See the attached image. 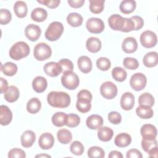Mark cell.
<instances>
[{
	"mask_svg": "<svg viewBox=\"0 0 158 158\" xmlns=\"http://www.w3.org/2000/svg\"><path fill=\"white\" fill-rule=\"evenodd\" d=\"M102 44L100 40L96 37H90L86 42V47L87 49L93 53H96L99 51L101 49Z\"/></svg>",
	"mask_w": 158,
	"mask_h": 158,
	"instance_id": "d4e9b609",
	"label": "cell"
},
{
	"mask_svg": "<svg viewBox=\"0 0 158 158\" xmlns=\"http://www.w3.org/2000/svg\"><path fill=\"white\" fill-rule=\"evenodd\" d=\"M20 96L19 90L15 86H10L7 90L4 93V98L6 101L9 102H14L16 101Z\"/></svg>",
	"mask_w": 158,
	"mask_h": 158,
	"instance_id": "484cf974",
	"label": "cell"
},
{
	"mask_svg": "<svg viewBox=\"0 0 158 158\" xmlns=\"http://www.w3.org/2000/svg\"><path fill=\"white\" fill-rule=\"evenodd\" d=\"M126 157L127 158H142L143 156L138 149H131L127 152Z\"/></svg>",
	"mask_w": 158,
	"mask_h": 158,
	"instance_id": "f5cc1de1",
	"label": "cell"
},
{
	"mask_svg": "<svg viewBox=\"0 0 158 158\" xmlns=\"http://www.w3.org/2000/svg\"><path fill=\"white\" fill-rule=\"evenodd\" d=\"M109 158H122L123 155L120 151H112L109 154Z\"/></svg>",
	"mask_w": 158,
	"mask_h": 158,
	"instance_id": "9f6ffc18",
	"label": "cell"
},
{
	"mask_svg": "<svg viewBox=\"0 0 158 158\" xmlns=\"http://www.w3.org/2000/svg\"><path fill=\"white\" fill-rule=\"evenodd\" d=\"M84 149H85L83 144L78 141H75L72 142L70 146V152L76 156H81L83 154Z\"/></svg>",
	"mask_w": 158,
	"mask_h": 158,
	"instance_id": "7bdbcfd3",
	"label": "cell"
},
{
	"mask_svg": "<svg viewBox=\"0 0 158 158\" xmlns=\"http://www.w3.org/2000/svg\"><path fill=\"white\" fill-rule=\"evenodd\" d=\"M122 48L125 53L131 54L135 52L138 48V43L136 39L131 36L127 37L122 42Z\"/></svg>",
	"mask_w": 158,
	"mask_h": 158,
	"instance_id": "2e32d148",
	"label": "cell"
},
{
	"mask_svg": "<svg viewBox=\"0 0 158 158\" xmlns=\"http://www.w3.org/2000/svg\"><path fill=\"white\" fill-rule=\"evenodd\" d=\"M12 19V14L7 9H1L0 10V23L6 25L9 23Z\"/></svg>",
	"mask_w": 158,
	"mask_h": 158,
	"instance_id": "bcb514c9",
	"label": "cell"
},
{
	"mask_svg": "<svg viewBox=\"0 0 158 158\" xmlns=\"http://www.w3.org/2000/svg\"><path fill=\"white\" fill-rule=\"evenodd\" d=\"M125 22V17L118 14H113L108 19L109 27L114 30L122 31Z\"/></svg>",
	"mask_w": 158,
	"mask_h": 158,
	"instance_id": "8fae6325",
	"label": "cell"
},
{
	"mask_svg": "<svg viewBox=\"0 0 158 158\" xmlns=\"http://www.w3.org/2000/svg\"><path fill=\"white\" fill-rule=\"evenodd\" d=\"M0 90L1 93H4L8 89V83L6 79L2 77L0 78Z\"/></svg>",
	"mask_w": 158,
	"mask_h": 158,
	"instance_id": "11a10c76",
	"label": "cell"
},
{
	"mask_svg": "<svg viewBox=\"0 0 158 158\" xmlns=\"http://www.w3.org/2000/svg\"><path fill=\"white\" fill-rule=\"evenodd\" d=\"M149 156L151 157H155L157 158V154H158V148L157 146L154 147L153 148H152L149 152Z\"/></svg>",
	"mask_w": 158,
	"mask_h": 158,
	"instance_id": "6f0895ef",
	"label": "cell"
},
{
	"mask_svg": "<svg viewBox=\"0 0 158 158\" xmlns=\"http://www.w3.org/2000/svg\"><path fill=\"white\" fill-rule=\"evenodd\" d=\"M36 140L35 133L31 130L25 131L21 136L20 141L21 144L24 148L31 147Z\"/></svg>",
	"mask_w": 158,
	"mask_h": 158,
	"instance_id": "ffe728a7",
	"label": "cell"
},
{
	"mask_svg": "<svg viewBox=\"0 0 158 158\" xmlns=\"http://www.w3.org/2000/svg\"><path fill=\"white\" fill-rule=\"evenodd\" d=\"M14 11L16 16L19 18L26 17L28 12L27 4L22 1H17L14 5Z\"/></svg>",
	"mask_w": 158,
	"mask_h": 158,
	"instance_id": "4316f807",
	"label": "cell"
},
{
	"mask_svg": "<svg viewBox=\"0 0 158 158\" xmlns=\"http://www.w3.org/2000/svg\"><path fill=\"white\" fill-rule=\"evenodd\" d=\"M57 138L60 143L67 144L72 141V134L69 130L62 128L58 130L57 133Z\"/></svg>",
	"mask_w": 158,
	"mask_h": 158,
	"instance_id": "d6a6232c",
	"label": "cell"
},
{
	"mask_svg": "<svg viewBox=\"0 0 158 158\" xmlns=\"http://www.w3.org/2000/svg\"><path fill=\"white\" fill-rule=\"evenodd\" d=\"M117 87L112 81L104 82L100 86V93L103 98L107 99H114L117 94Z\"/></svg>",
	"mask_w": 158,
	"mask_h": 158,
	"instance_id": "52a82bcc",
	"label": "cell"
},
{
	"mask_svg": "<svg viewBox=\"0 0 158 158\" xmlns=\"http://www.w3.org/2000/svg\"><path fill=\"white\" fill-rule=\"evenodd\" d=\"M48 17L47 11L41 7L34 9L31 13V18L33 20L37 22H42Z\"/></svg>",
	"mask_w": 158,
	"mask_h": 158,
	"instance_id": "f1b7e54d",
	"label": "cell"
},
{
	"mask_svg": "<svg viewBox=\"0 0 158 158\" xmlns=\"http://www.w3.org/2000/svg\"><path fill=\"white\" fill-rule=\"evenodd\" d=\"M67 23L73 27H77L81 25L83 19V17L78 13L72 12L70 13L66 18Z\"/></svg>",
	"mask_w": 158,
	"mask_h": 158,
	"instance_id": "4dcf8cb0",
	"label": "cell"
},
{
	"mask_svg": "<svg viewBox=\"0 0 158 158\" xmlns=\"http://www.w3.org/2000/svg\"><path fill=\"white\" fill-rule=\"evenodd\" d=\"M120 104L121 107L125 110L132 109L135 105V96L130 92L123 93L120 98Z\"/></svg>",
	"mask_w": 158,
	"mask_h": 158,
	"instance_id": "9a60e30c",
	"label": "cell"
},
{
	"mask_svg": "<svg viewBox=\"0 0 158 158\" xmlns=\"http://www.w3.org/2000/svg\"><path fill=\"white\" fill-rule=\"evenodd\" d=\"M135 24V30H140L144 25V21L142 17L138 15H135L130 17Z\"/></svg>",
	"mask_w": 158,
	"mask_h": 158,
	"instance_id": "816d5d0a",
	"label": "cell"
},
{
	"mask_svg": "<svg viewBox=\"0 0 158 158\" xmlns=\"http://www.w3.org/2000/svg\"><path fill=\"white\" fill-rule=\"evenodd\" d=\"M41 102L37 98H32L27 104V110L30 114H36L40 111Z\"/></svg>",
	"mask_w": 158,
	"mask_h": 158,
	"instance_id": "836d02e7",
	"label": "cell"
},
{
	"mask_svg": "<svg viewBox=\"0 0 158 158\" xmlns=\"http://www.w3.org/2000/svg\"><path fill=\"white\" fill-rule=\"evenodd\" d=\"M86 124L91 130H98L103 124V118L101 115L93 114L87 118Z\"/></svg>",
	"mask_w": 158,
	"mask_h": 158,
	"instance_id": "d6986e66",
	"label": "cell"
},
{
	"mask_svg": "<svg viewBox=\"0 0 158 158\" xmlns=\"http://www.w3.org/2000/svg\"><path fill=\"white\" fill-rule=\"evenodd\" d=\"M157 38L156 34L151 30L143 31L140 35V43L146 48H151L157 44Z\"/></svg>",
	"mask_w": 158,
	"mask_h": 158,
	"instance_id": "ba28073f",
	"label": "cell"
},
{
	"mask_svg": "<svg viewBox=\"0 0 158 158\" xmlns=\"http://www.w3.org/2000/svg\"><path fill=\"white\" fill-rule=\"evenodd\" d=\"M40 4H42L48 8L55 9L58 7L60 3V0H43V1H37Z\"/></svg>",
	"mask_w": 158,
	"mask_h": 158,
	"instance_id": "f907efd6",
	"label": "cell"
},
{
	"mask_svg": "<svg viewBox=\"0 0 158 158\" xmlns=\"http://www.w3.org/2000/svg\"><path fill=\"white\" fill-rule=\"evenodd\" d=\"M156 146H157V141L156 138L155 139L143 138L141 140L142 149L148 153L152 148Z\"/></svg>",
	"mask_w": 158,
	"mask_h": 158,
	"instance_id": "b9f144b4",
	"label": "cell"
},
{
	"mask_svg": "<svg viewBox=\"0 0 158 158\" xmlns=\"http://www.w3.org/2000/svg\"><path fill=\"white\" fill-rule=\"evenodd\" d=\"M48 86L46 79L42 76L35 77L32 81V87L35 91L40 93L44 92Z\"/></svg>",
	"mask_w": 158,
	"mask_h": 158,
	"instance_id": "7402d4cb",
	"label": "cell"
},
{
	"mask_svg": "<svg viewBox=\"0 0 158 158\" xmlns=\"http://www.w3.org/2000/svg\"><path fill=\"white\" fill-rule=\"evenodd\" d=\"M17 65L11 62H7L4 64H1V70L7 76H14L17 73Z\"/></svg>",
	"mask_w": 158,
	"mask_h": 158,
	"instance_id": "d590c367",
	"label": "cell"
},
{
	"mask_svg": "<svg viewBox=\"0 0 158 158\" xmlns=\"http://www.w3.org/2000/svg\"><path fill=\"white\" fill-rule=\"evenodd\" d=\"M67 3L73 8H80L84 4L85 0H68Z\"/></svg>",
	"mask_w": 158,
	"mask_h": 158,
	"instance_id": "db71d44e",
	"label": "cell"
},
{
	"mask_svg": "<svg viewBox=\"0 0 158 158\" xmlns=\"http://www.w3.org/2000/svg\"><path fill=\"white\" fill-rule=\"evenodd\" d=\"M138 102L139 106H146L151 107L154 104V98L151 94L146 92L139 96Z\"/></svg>",
	"mask_w": 158,
	"mask_h": 158,
	"instance_id": "8d00e7d4",
	"label": "cell"
},
{
	"mask_svg": "<svg viewBox=\"0 0 158 158\" xmlns=\"http://www.w3.org/2000/svg\"><path fill=\"white\" fill-rule=\"evenodd\" d=\"M143 64L149 68L154 67L158 63V54L156 51H151L146 53L143 59Z\"/></svg>",
	"mask_w": 158,
	"mask_h": 158,
	"instance_id": "cb8c5ba5",
	"label": "cell"
},
{
	"mask_svg": "<svg viewBox=\"0 0 158 158\" xmlns=\"http://www.w3.org/2000/svg\"><path fill=\"white\" fill-rule=\"evenodd\" d=\"M93 96L90 91L87 89H82L77 94V101L76 107L77 110L81 113L89 112L91 107V101Z\"/></svg>",
	"mask_w": 158,
	"mask_h": 158,
	"instance_id": "7a4b0ae2",
	"label": "cell"
},
{
	"mask_svg": "<svg viewBox=\"0 0 158 158\" xmlns=\"http://www.w3.org/2000/svg\"><path fill=\"white\" fill-rule=\"evenodd\" d=\"M47 101L53 107L65 108L70 105L71 99L70 95L65 92L53 91L48 94Z\"/></svg>",
	"mask_w": 158,
	"mask_h": 158,
	"instance_id": "6da1fadb",
	"label": "cell"
},
{
	"mask_svg": "<svg viewBox=\"0 0 158 158\" xmlns=\"http://www.w3.org/2000/svg\"><path fill=\"white\" fill-rule=\"evenodd\" d=\"M136 7V3L134 0H124L120 2L119 8L120 11L125 14L133 12Z\"/></svg>",
	"mask_w": 158,
	"mask_h": 158,
	"instance_id": "f546056e",
	"label": "cell"
},
{
	"mask_svg": "<svg viewBox=\"0 0 158 158\" xmlns=\"http://www.w3.org/2000/svg\"><path fill=\"white\" fill-rule=\"evenodd\" d=\"M136 115L141 118L149 119L153 116L154 112L151 107L146 106H139L136 109Z\"/></svg>",
	"mask_w": 158,
	"mask_h": 158,
	"instance_id": "1f68e13d",
	"label": "cell"
},
{
	"mask_svg": "<svg viewBox=\"0 0 158 158\" xmlns=\"http://www.w3.org/2000/svg\"><path fill=\"white\" fill-rule=\"evenodd\" d=\"M41 33V30L38 25L35 24L28 25L25 29V35L26 37L31 41H35L38 40Z\"/></svg>",
	"mask_w": 158,
	"mask_h": 158,
	"instance_id": "7c38bea8",
	"label": "cell"
},
{
	"mask_svg": "<svg viewBox=\"0 0 158 158\" xmlns=\"http://www.w3.org/2000/svg\"><path fill=\"white\" fill-rule=\"evenodd\" d=\"M147 83L146 77L142 73H135L130 78V85L135 91H141L144 89Z\"/></svg>",
	"mask_w": 158,
	"mask_h": 158,
	"instance_id": "9c48e42d",
	"label": "cell"
},
{
	"mask_svg": "<svg viewBox=\"0 0 158 158\" xmlns=\"http://www.w3.org/2000/svg\"><path fill=\"white\" fill-rule=\"evenodd\" d=\"M104 0H89V10L93 14H100L104 7Z\"/></svg>",
	"mask_w": 158,
	"mask_h": 158,
	"instance_id": "74e56055",
	"label": "cell"
},
{
	"mask_svg": "<svg viewBox=\"0 0 158 158\" xmlns=\"http://www.w3.org/2000/svg\"><path fill=\"white\" fill-rule=\"evenodd\" d=\"M80 123V117L75 114H69L67 115L66 125L70 128H73L77 127Z\"/></svg>",
	"mask_w": 158,
	"mask_h": 158,
	"instance_id": "f6af8a7d",
	"label": "cell"
},
{
	"mask_svg": "<svg viewBox=\"0 0 158 158\" xmlns=\"http://www.w3.org/2000/svg\"><path fill=\"white\" fill-rule=\"evenodd\" d=\"M112 76L113 78L118 82H122L125 80L127 77V72L120 67H115L112 70Z\"/></svg>",
	"mask_w": 158,
	"mask_h": 158,
	"instance_id": "f35d334b",
	"label": "cell"
},
{
	"mask_svg": "<svg viewBox=\"0 0 158 158\" xmlns=\"http://www.w3.org/2000/svg\"><path fill=\"white\" fill-rule=\"evenodd\" d=\"M58 63L62 67V73L68 72V71H72L73 69V62L68 59H62L59 60Z\"/></svg>",
	"mask_w": 158,
	"mask_h": 158,
	"instance_id": "7dc6e473",
	"label": "cell"
},
{
	"mask_svg": "<svg viewBox=\"0 0 158 158\" xmlns=\"http://www.w3.org/2000/svg\"><path fill=\"white\" fill-rule=\"evenodd\" d=\"M96 66L102 71H107L110 68L111 62L107 57H101L96 60Z\"/></svg>",
	"mask_w": 158,
	"mask_h": 158,
	"instance_id": "60d3db41",
	"label": "cell"
},
{
	"mask_svg": "<svg viewBox=\"0 0 158 158\" xmlns=\"http://www.w3.org/2000/svg\"><path fill=\"white\" fill-rule=\"evenodd\" d=\"M131 142V136L127 133L118 134L114 139L115 144L118 148H125L130 144Z\"/></svg>",
	"mask_w": 158,
	"mask_h": 158,
	"instance_id": "603a6c76",
	"label": "cell"
},
{
	"mask_svg": "<svg viewBox=\"0 0 158 158\" xmlns=\"http://www.w3.org/2000/svg\"><path fill=\"white\" fill-rule=\"evenodd\" d=\"M123 65L128 70H135L139 67V62L135 58L127 57L123 60Z\"/></svg>",
	"mask_w": 158,
	"mask_h": 158,
	"instance_id": "ee69618b",
	"label": "cell"
},
{
	"mask_svg": "<svg viewBox=\"0 0 158 158\" xmlns=\"http://www.w3.org/2000/svg\"><path fill=\"white\" fill-rule=\"evenodd\" d=\"M26 157L25 152L23 150L19 148H14L10 150L8 152V157L9 158H24Z\"/></svg>",
	"mask_w": 158,
	"mask_h": 158,
	"instance_id": "681fc988",
	"label": "cell"
},
{
	"mask_svg": "<svg viewBox=\"0 0 158 158\" xmlns=\"http://www.w3.org/2000/svg\"><path fill=\"white\" fill-rule=\"evenodd\" d=\"M30 49L28 44L24 41H18L10 48L9 54L11 59L19 60L26 57L30 54Z\"/></svg>",
	"mask_w": 158,
	"mask_h": 158,
	"instance_id": "3957f363",
	"label": "cell"
},
{
	"mask_svg": "<svg viewBox=\"0 0 158 158\" xmlns=\"http://www.w3.org/2000/svg\"><path fill=\"white\" fill-rule=\"evenodd\" d=\"M61 83L62 86L70 90L76 89L80 83L78 75L72 71L64 72L61 77Z\"/></svg>",
	"mask_w": 158,
	"mask_h": 158,
	"instance_id": "5b68a950",
	"label": "cell"
},
{
	"mask_svg": "<svg viewBox=\"0 0 158 158\" xmlns=\"http://www.w3.org/2000/svg\"><path fill=\"white\" fill-rule=\"evenodd\" d=\"M67 114L62 112H57L55 113L51 118L52 123L57 127H60L66 125Z\"/></svg>",
	"mask_w": 158,
	"mask_h": 158,
	"instance_id": "e575fe53",
	"label": "cell"
},
{
	"mask_svg": "<svg viewBox=\"0 0 158 158\" xmlns=\"http://www.w3.org/2000/svg\"><path fill=\"white\" fill-rule=\"evenodd\" d=\"M86 27L88 31L92 33L98 34L103 31L105 26L104 22L99 18L91 17L87 20Z\"/></svg>",
	"mask_w": 158,
	"mask_h": 158,
	"instance_id": "30bf717a",
	"label": "cell"
},
{
	"mask_svg": "<svg viewBox=\"0 0 158 158\" xmlns=\"http://www.w3.org/2000/svg\"><path fill=\"white\" fill-rule=\"evenodd\" d=\"M114 135L113 130L107 127H101L98 129V137L99 140L107 142L110 141Z\"/></svg>",
	"mask_w": 158,
	"mask_h": 158,
	"instance_id": "83f0119b",
	"label": "cell"
},
{
	"mask_svg": "<svg viewBox=\"0 0 158 158\" xmlns=\"http://www.w3.org/2000/svg\"><path fill=\"white\" fill-rule=\"evenodd\" d=\"M43 70L47 75L51 77H57L62 72L61 66L56 62H49L46 63L43 67Z\"/></svg>",
	"mask_w": 158,
	"mask_h": 158,
	"instance_id": "4fadbf2b",
	"label": "cell"
},
{
	"mask_svg": "<svg viewBox=\"0 0 158 158\" xmlns=\"http://www.w3.org/2000/svg\"><path fill=\"white\" fill-rule=\"evenodd\" d=\"M54 144V138L49 133H43L39 138L38 144L42 149L47 150L51 149Z\"/></svg>",
	"mask_w": 158,
	"mask_h": 158,
	"instance_id": "5bb4252c",
	"label": "cell"
},
{
	"mask_svg": "<svg viewBox=\"0 0 158 158\" xmlns=\"http://www.w3.org/2000/svg\"><path fill=\"white\" fill-rule=\"evenodd\" d=\"M52 54L51 47L45 43L37 44L33 49V56L39 61H43L49 59Z\"/></svg>",
	"mask_w": 158,
	"mask_h": 158,
	"instance_id": "8992f818",
	"label": "cell"
},
{
	"mask_svg": "<svg viewBox=\"0 0 158 158\" xmlns=\"http://www.w3.org/2000/svg\"><path fill=\"white\" fill-rule=\"evenodd\" d=\"M77 64L80 70L84 73H88L92 70V62L88 56H80L77 60Z\"/></svg>",
	"mask_w": 158,
	"mask_h": 158,
	"instance_id": "44dd1931",
	"label": "cell"
},
{
	"mask_svg": "<svg viewBox=\"0 0 158 158\" xmlns=\"http://www.w3.org/2000/svg\"><path fill=\"white\" fill-rule=\"evenodd\" d=\"M64 31L63 24L57 21L51 22L45 31V38L50 41H54L59 40Z\"/></svg>",
	"mask_w": 158,
	"mask_h": 158,
	"instance_id": "277c9868",
	"label": "cell"
},
{
	"mask_svg": "<svg viewBox=\"0 0 158 158\" xmlns=\"http://www.w3.org/2000/svg\"><path fill=\"white\" fill-rule=\"evenodd\" d=\"M35 157H51V156L46 154H38L35 156Z\"/></svg>",
	"mask_w": 158,
	"mask_h": 158,
	"instance_id": "680465c9",
	"label": "cell"
},
{
	"mask_svg": "<svg viewBox=\"0 0 158 158\" xmlns=\"http://www.w3.org/2000/svg\"><path fill=\"white\" fill-rule=\"evenodd\" d=\"M107 118L109 121L114 125L119 124L122 121V116L120 114L116 111H112L109 113Z\"/></svg>",
	"mask_w": 158,
	"mask_h": 158,
	"instance_id": "c3c4849f",
	"label": "cell"
},
{
	"mask_svg": "<svg viewBox=\"0 0 158 158\" xmlns=\"http://www.w3.org/2000/svg\"><path fill=\"white\" fill-rule=\"evenodd\" d=\"M12 119V113L10 109L5 105L0 106V123L6 126L9 125Z\"/></svg>",
	"mask_w": 158,
	"mask_h": 158,
	"instance_id": "ac0fdd59",
	"label": "cell"
},
{
	"mask_svg": "<svg viewBox=\"0 0 158 158\" xmlns=\"http://www.w3.org/2000/svg\"><path fill=\"white\" fill-rule=\"evenodd\" d=\"M141 135L143 138L155 139L157 136V128L152 124H144L140 129Z\"/></svg>",
	"mask_w": 158,
	"mask_h": 158,
	"instance_id": "e0dca14e",
	"label": "cell"
},
{
	"mask_svg": "<svg viewBox=\"0 0 158 158\" xmlns=\"http://www.w3.org/2000/svg\"><path fill=\"white\" fill-rule=\"evenodd\" d=\"M88 156L91 158H102L105 156V152L99 146H91L88 150Z\"/></svg>",
	"mask_w": 158,
	"mask_h": 158,
	"instance_id": "ab89813d",
	"label": "cell"
}]
</instances>
